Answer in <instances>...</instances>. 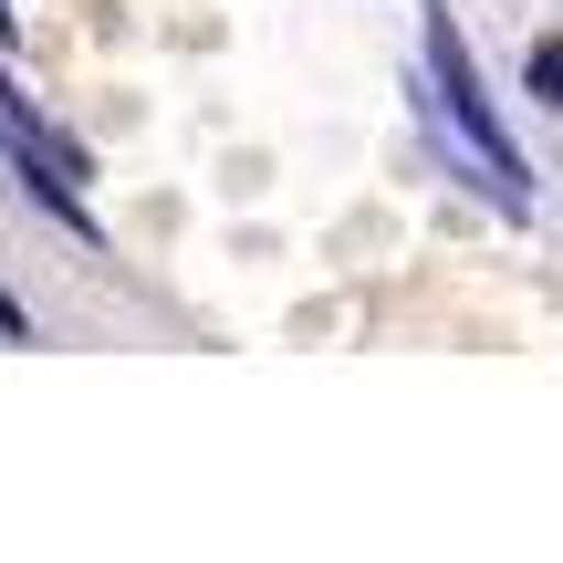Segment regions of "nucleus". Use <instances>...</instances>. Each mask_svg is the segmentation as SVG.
Returning a JSON list of instances; mask_svg holds the SVG:
<instances>
[{"instance_id": "1", "label": "nucleus", "mask_w": 563, "mask_h": 563, "mask_svg": "<svg viewBox=\"0 0 563 563\" xmlns=\"http://www.w3.org/2000/svg\"><path fill=\"white\" fill-rule=\"evenodd\" d=\"M428 84H439V115H449V136H460V157L481 167V188L501 199V220H522L532 209V167H522V146L501 136L490 84H481V63H470V42L449 32V11H428Z\"/></svg>"}, {"instance_id": "2", "label": "nucleus", "mask_w": 563, "mask_h": 563, "mask_svg": "<svg viewBox=\"0 0 563 563\" xmlns=\"http://www.w3.org/2000/svg\"><path fill=\"white\" fill-rule=\"evenodd\" d=\"M0 136H11V157H21V188H32L63 230H84V251H95V220H84V188H74V178H95V167H84V146L63 136L53 115H32L11 84H0Z\"/></svg>"}, {"instance_id": "3", "label": "nucleus", "mask_w": 563, "mask_h": 563, "mask_svg": "<svg viewBox=\"0 0 563 563\" xmlns=\"http://www.w3.org/2000/svg\"><path fill=\"white\" fill-rule=\"evenodd\" d=\"M522 95H532V104H553V115H563V32H543V42L522 53Z\"/></svg>"}, {"instance_id": "4", "label": "nucleus", "mask_w": 563, "mask_h": 563, "mask_svg": "<svg viewBox=\"0 0 563 563\" xmlns=\"http://www.w3.org/2000/svg\"><path fill=\"white\" fill-rule=\"evenodd\" d=\"M21 334H32V323H21V302L0 292V344H21Z\"/></svg>"}, {"instance_id": "5", "label": "nucleus", "mask_w": 563, "mask_h": 563, "mask_svg": "<svg viewBox=\"0 0 563 563\" xmlns=\"http://www.w3.org/2000/svg\"><path fill=\"white\" fill-rule=\"evenodd\" d=\"M0 42H11V0H0Z\"/></svg>"}]
</instances>
